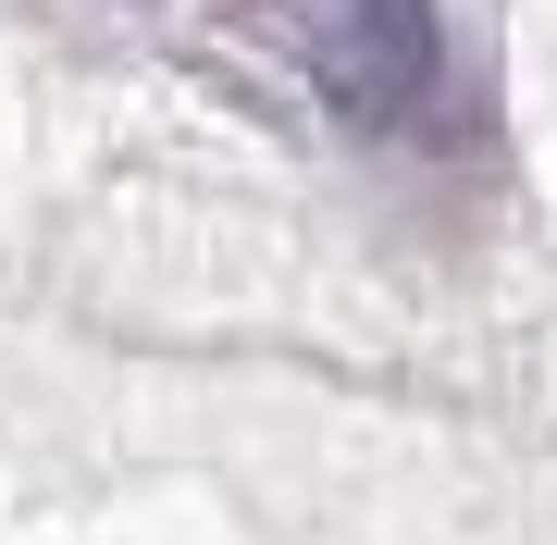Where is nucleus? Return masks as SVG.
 Returning <instances> with one entry per match:
<instances>
[{
  "mask_svg": "<svg viewBox=\"0 0 557 545\" xmlns=\"http://www.w3.org/2000/svg\"><path fill=\"white\" fill-rule=\"evenodd\" d=\"M223 25H236L248 50H273L322 112L372 124V137L409 124L434 100V75H446L434 0H223Z\"/></svg>",
  "mask_w": 557,
  "mask_h": 545,
  "instance_id": "obj_1",
  "label": "nucleus"
}]
</instances>
